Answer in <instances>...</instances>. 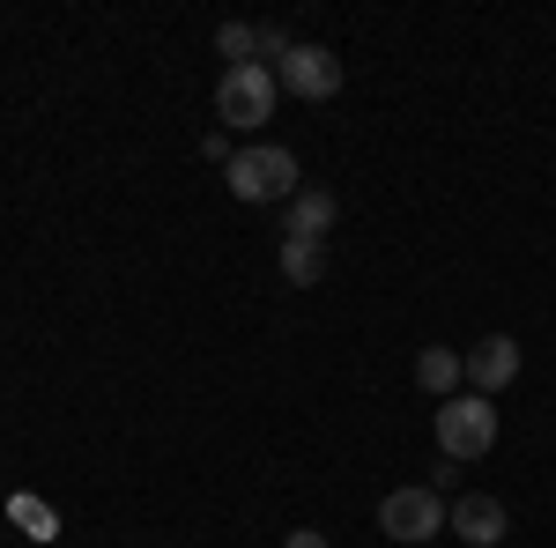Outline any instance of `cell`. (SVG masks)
I'll list each match as a JSON object with an SVG mask.
<instances>
[{"instance_id":"12","label":"cell","mask_w":556,"mask_h":548,"mask_svg":"<svg viewBox=\"0 0 556 548\" xmlns=\"http://www.w3.org/2000/svg\"><path fill=\"white\" fill-rule=\"evenodd\" d=\"M290 52H298V44H290V30H282V23H260V67H267V60L282 67Z\"/></svg>"},{"instance_id":"7","label":"cell","mask_w":556,"mask_h":548,"mask_svg":"<svg viewBox=\"0 0 556 548\" xmlns=\"http://www.w3.org/2000/svg\"><path fill=\"white\" fill-rule=\"evenodd\" d=\"M453 534H460V541H475V548H497L505 534H513V519H505V505H497V497H482V489H475V497H460V505H453Z\"/></svg>"},{"instance_id":"3","label":"cell","mask_w":556,"mask_h":548,"mask_svg":"<svg viewBox=\"0 0 556 548\" xmlns=\"http://www.w3.org/2000/svg\"><path fill=\"white\" fill-rule=\"evenodd\" d=\"M490 445H497V408H490L482 393L438 400V453H445V460H482Z\"/></svg>"},{"instance_id":"6","label":"cell","mask_w":556,"mask_h":548,"mask_svg":"<svg viewBox=\"0 0 556 548\" xmlns=\"http://www.w3.org/2000/svg\"><path fill=\"white\" fill-rule=\"evenodd\" d=\"M460 371H468V385L490 400V393H505V385L519 379V341L513 334H490V341H475L468 356H460Z\"/></svg>"},{"instance_id":"13","label":"cell","mask_w":556,"mask_h":548,"mask_svg":"<svg viewBox=\"0 0 556 548\" xmlns=\"http://www.w3.org/2000/svg\"><path fill=\"white\" fill-rule=\"evenodd\" d=\"M201 156H208V164H223V170H230V156H238V149H230V133L215 127V133H201Z\"/></svg>"},{"instance_id":"10","label":"cell","mask_w":556,"mask_h":548,"mask_svg":"<svg viewBox=\"0 0 556 548\" xmlns=\"http://www.w3.org/2000/svg\"><path fill=\"white\" fill-rule=\"evenodd\" d=\"M282 275H290L298 290H312V282L327 275V245H312V238H282Z\"/></svg>"},{"instance_id":"1","label":"cell","mask_w":556,"mask_h":548,"mask_svg":"<svg viewBox=\"0 0 556 548\" xmlns=\"http://www.w3.org/2000/svg\"><path fill=\"white\" fill-rule=\"evenodd\" d=\"M230 193H238V201H282V208H290V201H298L304 193V170H298V156H290V149H275V141H253V149H238V156H230Z\"/></svg>"},{"instance_id":"14","label":"cell","mask_w":556,"mask_h":548,"mask_svg":"<svg viewBox=\"0 0 556 548\" xmlns=\"http://www.w3.org/2000/svg\"><path fill=\"white\" fill-rule=\"evenodd\" d=\"M282 548H334V541H327L319 526H298V534H290V541H282Z\"/></svg>"},{"instance_id":"8","label":"cell","mask_w":556,"mask_h":548,"mask_svg":"<svg viewBox=\"0 0 556 548\" xmlns=\"http://www.w3.org/2000/svg\"><path fill=\"white\" fill-rule=\"evenodd\" d=\"M327 230H334V193H327V186H304L298 201L282 208V238H312V245H327Z\"/></svg>"},{"instance_id":"11","label":"cell","mask_w":556,"mask_h":548,"mask_svg":"<svg viewBox=\"0 0 556 548\" xmlns=\"http://www.w3.org/2000/svg\"><path fill=\"white\" fill-rule=\"evenodd\" d=\"M215 52H223L230 67H253V60H260V30H245V23H223V30H215Z\"/></svg>"},{"instance_id":"5","label":"cell","mask_w":556,"mask_h":548,"mask_svg":"<svg viewBox=\"0 0 556 548\" xmlns=\"http://www.w3.org/2000/svg\"><path fill=\"white\" fill-rule=\"evenodd\" d=\"M275 82L290 89V97H304V104H319V97H334V89H342V60H334L327 44H298V52L275 67Z\"/></svg>"},{"instance_id":"4","label":"cell","mask_w":556,"mask_h":548,"mask_svg":"<svg viewBox=\"0 0 556 548\" xmlns=\"http://www.w3.org/2000/svg\"><path fill=\"white\" fill-rule=\"evenodd\" d=\"M379 526L393 541H430V534H453V505L438 489H424V482H408V489H386Z\"/></svg>"},{"instance_id":"9","label":"cell","mask_w":556,"mask_h":548,"mask_svg":"<svg viewBox=\"0 0 556 548\" xmlns=\"http://www.w3.org/2000/svg\"><path fill=\"white\" fill-rule=\"evenodd\" d=\"M468 379V371H460V356H453V348H438V341H430L424 356H416V385H424V393H438V400H453V385Z\"/></svg>"},{"instance_id":"2","label":"cell","mask_w":556,"mask_h":548,"mask_svg":"<svg viewBox=\"0 0 556 548\" xmlns=\"http://www.w3.org/2000/svg\"><path fill=\"white\" fill-rule=\"evenodd\" d=\"M275 97H282V82H275V67H223V82H215V119H223V133H253L260 119H275Z\"/></svg>"}]
</instances>
